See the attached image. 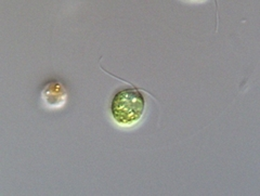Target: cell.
<instances>
[{
    "instance_id": "1",
    "label": "cell",
    "mask_w": 260,
    "mask_h": 196,
    "mask_svg": "<svg viewBox=\"0 0 260 196\" xmlns=\"http://www.w3.org/2000/svg\"><path fill=\"white\" fill-rule=\"evenodd\" d=\"M145 106L144 97L137 89L118 91L112 101V115L118 124L128 125L139 120Z\"/></svg>"
}]
</instances>
